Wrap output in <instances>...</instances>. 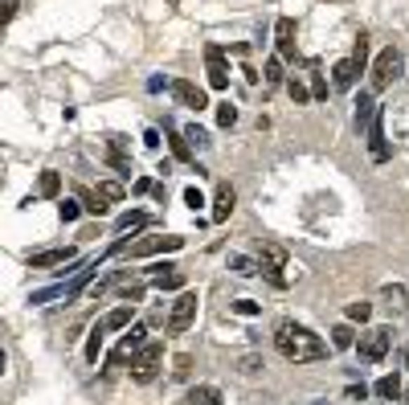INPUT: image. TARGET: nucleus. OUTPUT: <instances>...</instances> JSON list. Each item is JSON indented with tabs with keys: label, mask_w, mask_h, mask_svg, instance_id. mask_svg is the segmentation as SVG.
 <instances>
[{
	"label": "nucleus",
	"mask_w": 409,
	"mask_h": 405,
	"mask_svg": "<svg viewBox=\"0 0 409 405\" xmlns=\"http://www.w3.org/2000/svg\"><path fill=\"white\" fill-rule=\"evenodd\" d=\"M361 74H364V62H356V58H344V62H336V66H332V86H336V91H352Z\"/></svg>",
	"instance_id": "obj_12"
},
{
	"label": "nucleus",
	"mask_w": 409,
	"mask_h": 405,
	"mask_svg": "<svg viewBox=\"0 0 409 405\" xmlns=\"http://www.w3.org/2000/svg\"><path fill=\"white\" fill-rule=\"evenodd\" d=\"M217 123H221V127H234V123H238V107L221 102V107H217Z\"/></svg>",
	"instance_id": "obj_38"
},
{
	"label": "nucleus",
	"mask_w": 409,
	"mask_h": 405,
	"mask_svg": "<svg viewBox=\"0 0 409 405\" xmlns=\"http://www.w3.org/2000/svg\"><path fill=\"white\" fill-rule=\"evenodd\" d=\"M131 307H135V303H123V307L111 311V315L102 319V324H107V332H119V328H127V324H131Z\"/></svg>",
	"instance_id": "obj_21"
},
{
	"label": "nucleus",
	"mask_w": 409,
	"mask_h": 405,
	"mask_svg": "<svg viewBox=\"0 0 409 405\" xmlns=\"http://www.w3.org/2000/svg\"><path fill=\"white\" fill-rule=\"evenodd\" d=\"M144 344H147V332H144V328H131V332L123 336L119 344H115V352L107 357V364H111V369H119L123 360H127V357H135V352H140Z\"/></svg>",
	"instance_id": "obj_8"
},
{
	"label": "nucleus",
	"mask_w": 409,
	"mask_h": 405,
	"mask_svg": "<svg viewBox=\"0 0 409 405\" xmlns=\"http://www.w3.org/2000/svg\"><path fill=\"white\" fill-rule=\"evenodd\" d=\"M205 62H209V86H213V91H225V86H229L225 49H221V46H205Z\"/></svg>",
	"instance_id": "obj_10"
},
{
	"label": "nucleus",
	"mask_w": 409,
	"mask_h": 405,
	"mask_svg": "<svg viewBox=\"0 0 409 405\" xmlns=\"http://www.w3.org/2000/svg\"><path fill=\"white\" fill-rule=\"evenodd\" d=\"M381 299H385V307L393 311V315H401V311H405V286H401V283H389L385 291H381Z\"/></svg>",
	"instance_id": "obj_17"
},
{
	"label": "nucleus",
	"mask_w": 409,
	"mask_h": 405,
	"mask_svg": "<svg viewBox=\"0 0 409 405\" xmlns=\"http://www.w3.org/2000/svg\"><path fill=\"white\" fill-rule=\"evenodd\" d=\"M147 283L156 286V291H180V286H185V270L172 266V263H160V266H152Z\"/></svg>",
	"instance_id": "obj_11"
},
{
	"label": "nucleus",
	"mask_w": 409,
	"mask_h": 405,
	"mask_svg": "<svg viewBox=\"0 0 409 405\" xmlns=\"http://www.w3.org/2000/svg\"><path fill=\"white\" fill-rule=\"evenodd\" d=\"M115 286L123 291V299H127V303H140V299H144V283H135V279H119Z\"/></svg>",
	"instance_id": "obj_27"
},
{
	"label": "nucleus",
	"mask_w": 409,
	"mask_h": 405,
	"mask_svg": "<svg viewBox=\"0 0 409 405\" xmlns=\"http://www.w3.org/2000/svg\"><path fill=\"white\" fill-rule=\"evenodd\" d=\"M229 307L238 311V315H246V319H250V315H258V311H262V307H258V303H254V299H234V303H229Z\"/></svg>",
	"instance_id": "obj_39"
},
{
	"label": "nucleus",
	"mask_w": 409,
	"mask_h": 405,
	"mask_svg": "<svg viewBox=\"0 0 409 405\" xmlns=\"http://www.w3.org/2000/svg\"><path fill=\"white\" fill-rule=\"evenodd\" d=\"M274 46H279V58H295V21L290 17H279L274 21Z\"/></svg>",
	"instance_id": "obj_14"
},
{
	"label": "nucleus",
	"mask_w": 409,
	"mask_h": 405,
	"mask_svg": "<svg viewBox=\"0 0 409 405\" xmlns=\"http://www.w3.org/2000/svg\"><path fill=\"white\" fill-rule=\"evenodd\" d=\"M102 336H107V324H95L90 328V340H86V360L98 364V352H102Z\"/></svg>",
	"instance_id": "obj_22"
},
{
	"label": "nucleus",
	"mask_w": 409,
	"mask_h": 405,
	"mask_svg": "<svg viewBox=\"0 0 409 405\" xmlns=\"http://www.w3.org/2000/svg\"><path fill=\"white\" fill-rule=\"evenodd\" d=\"M176 405H189V397H185V401H176Z\"/></svg>",
	"instance_id": "obj_49"
},
{
	"label": "nucleus",
	"mask_w": 409,
	"mask_h": 405,
	"mask_svg": "<svg viewBox=\"0 0 409 405\" xmlns=\"http://www.w3.org/2000/svg\"><path fill=\"white\" fill-rule=\"evenodd\" d=\"M352 58H356V62H368V41H364V37H356V53H352Z\"/></svg>",
	"instance_id": "obj_44"
},
{
	"label": "nucleus",
	"mask_w": 409,
	"mask_h": 405,
	"mask_svg": "<svg viewBox=\"0 0 409 405\" xmlns=\"http://www.w3.org/2000/svg\"><path fill=\"white\" fill-rule=\"evenodd\" d=\"M172 152H176V160H193V143L185 140V131L172 135Z\"/></svg>",
	"instance_id": "obj_34"
},
{
	"label": "nucleus",
	"mask_w": 409,
	"mask_h": 405,
	"mask_svg": "<svg viewBox=\"0 0 409 405\" xmlns=\"http://www.w3.org/2000/svg\"><path fill=\"white\" fill-rule=\"evenodd\" d=\"M189 405H221V389L217 385H196L189 393Z\"/></svg>",
	"instance_id": "obj_18"
},
{
	"label": "nucleus",
	"mask_w": 409,
	"mask_h": 405,
	"mask_svg": "<svg viewBox=\"0 0 409 405\" xmlns=\"http://www.w3.org/2000/svg\"><path fill=\"white\" fill-rule=\"evenodd\" d=\"M368 315H373V303H348V319H352V324H364V319H368Z\"/></svg>",
	"instance_id": "obj_37"
},
{
	"label": "nucleus",
	"mask_w": 409,
	"mask_h": 405,
	"mask_svg": "<svg viewBox=\"0 0 409 405\" xmlns=\"http://www.w3.org/2000/svg\"><path fill=\"white\" fill-rule=\"evenodd\" d=\"M311 95L315 98H328V82H323L319 74H311Z\"/></svg>",
	"instance_id": "obj_42"
},
{
	"label": "nucleus",
	"mask_w": 409,
	"mask_h": 405,
	"mask_svg": "<svg viewBox=\"0 0 409 405\" xmlns=\"http://www.w3.org/2000/svg\"><path fill=\"white\" fill-rule=\"evenodd\" d=\"M229 270H234V274H241V279H250V274H258L262 266H254L250 258H241V254H229Z\"/></svg>",
	"instance_id": "obj_28"
},
{
	"label": "nucleus",
	"mask_w": 409,
	"mask_h": 405,
	"mask_svg": "<svg viewBox=\"0 0 409 405\" xmlns=\"http://www.w3.org/2000/svg\"><path fill=\"white\" fill-rule=\"evenodd\" d=\"M185 140L193 143V147H205V143H209V131L196 127V123H189V127H185Z\"/></svg>",
	"instance_id": "obj_36"
},
{
	"label": "nucleus",
	"mask_w": 409,
	"mask_h": 405,
	"mask_svg": "<svg viewBox=\"0 0 409 405\" xmlns=\"http://www.w3.org/2000/svg\"><path fill=\"white\" fill-rule=\"evenodd\" d=\"M74 263V246H58V250H41V254H33L29 266L33 270H49V266H70Z\"/></svg>",
	"instance_id": "obj_13"
},
{
	"label": "nucleus",
	"mask_w": 409,
	"mask_h": 405,
	"mask_svg": "<svg viewBox=\"0 0 409 405\" xmlns=\"http://www.w3.org/2000/svg\"><path fill=\"white\" fill-rule=\"evenodd\" d=\"M17 17V0H4V21H13Z\"/></svg>",
	"instance_id": "obj_47"
},
{
	"label": "nucleus",
	"mask_w": 409,
	"mask_h": 405,
	"mask_svg": "<svg viewBox=\"0 0 409 405\" xmlns=\"http://www.w3.org/2000/svg\"><path fill=\"white\" fill-rule=\"evenodd\" d=\"M37 192H41V197H58V192H62V172L46 168V172H41V180H37Z\"/></svg>",
	"instance_id": "obj_20"
},
{
	"label": "nucleus",
	"mask_w": 409,
	"mask_h": 405,
	"mask_svg": "<svg viewBox=\"0 0 409 405\" xmlns=\"http://www.w3.org/2000/svg\"><path fill=\"white\" fill-rule=\"evenodd\" d=\"M262 78L270 82V86H279V82L287 78V74H283V58H270V62H266V74H262Z\"/></svg>",
	"instance_id": "obj_31"
},
{
	"label": "nucleus",
	"mask_w": 409,
	"mask_h": 405,
	"mask_svg": "<svg viewBox=\"0 0 409 405\" xmlns=\"http://www.w3.org/2000/svg\"><path fill=\"white\" fill-rule=\"evenodd\" d=\"M135 192H140V197H144V192H156V185H152L147 176H140V180H135Z\"/></svg>",
	"instance_id": "obj_46"
},
{
	"label": "nucleus",
	"mask_w": 409,
	"mask_h": 405,
	"mask_svg": "<svg viewBox=\"0 0 409 405\" xmlns=\"http://www.w3.org/2000/svg\"><path fill=\"white\" fill-rule=\"evenodd\" d=\"M287 95L295 98V107H303L307 98H315V95H311V86H307V82H303L299 74H295V78H287Z\"/></svg>",
	"instance_id": "obj_23"
},
{
	"label": "nucleus",
	"mask_w": 409,
	"mask_h": 405,
	"mask_svg": "<svg viewBox=\"0 0 409 405\" xmlns=\"http://www.w3.org/2000/svg\"><path fill=\"white\" fill-rule=\"evenodd\" d=\"M196 303H201V299H196V291H185V295H180V299L172 303L168 324H164V328H168L172 336L189 332V328H193V319H196Z\"/></svg>",
	"instance_id": "obj_4"
},
{
	"label": "nucleus",
	"mask_w": 409,
	"mask_h": 405,
	"mask_svg": "<svg viewBox=\"0 0 409 405\" xmlns=\"http://www.w3.org/2000/svg\"><path fill=\"white\" fill-rule=\"evenodd\" d=\"M189 373H193V357H176L172 360V377H176V381H189Z\"/></svg>",
	"instance_id": "obj_35"
},
{
	"label": "nucleus",
	"mask_w": 409,
	"mask_h": 405,
	"mask_svg": "<svg viewBox=\"0 0 409 405\" xmlns=\"http://www.w3.org/2000/svg\"><path fill=\"white\" fill-rule=\"evenodd\" d=\"M185 205H189V209H201V205H205V197H201V189H196V185H189V189H185Z\"/></svg>",
	"instance_id": "obj_40"
},
{
	"label": "nucleus",
	"mask_w": 409,
	"mask_h": 405,
	"mask_svg": "<svg viewBox=\"0 0 409 405\" xmlns=\"http://www.w3.org/2000/svg\"><path fill=\"white\" fill-rule=\"evenodd\" d=\"M168 86H172V98H176L180 107H193V111H205V107H209L205 91H201L196 82H189V78H176V82H168Z\"/></svg>",
	"instance_id": "obj_7"
},
{
	"label": "nucleus",
	"mask_w": 409,
	"mask_h": 405,
	"mask_svg": "<svg viewBox=\"0 0 409 405\" xmlns=\"http://www.w3.org/2000/svg\"><path fill=\"white\" fill-rule=\"evenodd\" d=\"M140 225H147V213H144V209H131V213L119 217V225H115V230L127 234V230H140Z\"/></svg>",
	"instance_id": "obj_26"
},
{
	"label": "nucleus",
	"mask_w": 409,
	"mask_h": 405,
	"mask_svg": "<svg viewBox=\"0 0 409 405\" xmlns=\"http://www.w3.org/2000/svg\"><path fill=\"white\" fill-rule=\"evenodd\" d=\"M70 299V286H46V291H33V303H49V299Z\"/></svg>",
	"instance_id": "obj_30"
},
{
	"label": "nucleus",
	"mask_w": 409,
	"mask_h": 405,
	"mask_svg": "<svg viewBox=\"0 0 409 405\" xmlns=\"http://www.w3.org/2000/svg\"><path fill=\"white\" fill-rule=\"evenodd\" d=\"M258 369H262V357H254V352H250V357H241V373H246V377H250V373H258Z\"/></svg>",
	"instance_id": "obj_41"
},
{
	"label": "nucleus",
	"mask_w": 409,
	"mask_h": 405,
	"mask_svg": "<svg viewBox=\"0 0 409 405\" xmlns=\"http://www.w3.org/2000/svg\"><path fill=\"white\" fill-rule=\"evenodd\" d=\"M234 201H238V192L229 189V185H221L213 197V221H225V217L234 213Z\"/></svg>",
	"instance_id": "obj_16"
},
{
	"label": "nucleus",
	"mask_w": 409,
	"mask_h": 405,
	"mask_svg": "<svg viewBox=\"0 0 409 405\" xmlns=\"http://www.w3.org/2000/svg\"><path fill=\"white\" fill-rule=\"evenodd\" d=\"M352 344H356V332L348 324H340L336 332H332V348H352Z\"/></svg>",
	"instance_id": "obj_29"
},
{
	"label": "nucleus",
	"mask_w": 409,
	"mask_h": 405,
	"mask_svg": "<svg viewBox=\"0 0 409 405\" xmlns=\"http://www.w3.org/2000/svg\"><path fill=\"white\" fill-rule=\"evenodd\" d=\"M368 156L377 160V164H385L389 160V140H385V111H377L373 123H368Z\"/></svg>",
	"instance_id": "obj_9"
},
{
	"label": "nucleus",
	"mask_w": 409,
	"mask_h": 405,
	"mask_svg": "<svg viewBox=\"0 0 409 405\" xmlns=\"http://www.w3.org/2000/svg\"><path fill=\"white\" fill-rule=\"evenodd\" d=\"M160 369H164V344L147 340L144 348L131 357V377H135L140 385H147V381H156V377H160Z\"/></svg>",
	"instance_id": "obj_2"
},
{
	"label": "nucleus",
	"mask_w": 409,
	"mask_h": 405,
	"mask_svg": "<svg viewBox=\"0 0 409 405\" xmlns=\"http://www.w3.org/2000/svg\"><path fill=\"white\" fill-rule=\"evenodd\" d=\"M185 238H176V234H147V238L131 241L127 246V254L131 258H147V254H168V250H180Z\"/></svg>",
	"instance_id": "obj_5"
},
{
	"label": "nucleus",
	"mask_w": 409,
	"mask_h": 405,
	"mask_svg": "<svg viewBox=\"0 0 409 405\" xmlns=\"http://www.w3.org/2000/svg\"><path fill=\"white\" fill-rule=\"evenodd\" d=\"M95 192L107 201V205H119V201H123V185H119V180H98Z\"/></svg>",
	"instance_id": "obj_24"
},
{
	"label": "nucleus",
	"mask_w": 409,
	"mask_h": 405,
	"mask_svg": "<svg viewBox=\"0 0 409 405\" xmlns=\"http://www.w3.org/2000/svg\"><path fill=\"white\" fill-rule=\"evenodd\" d=\"M144 143H147V147H160V131H156V127H147V131H144Z\"/></svg>",
	"instance_id": "obj_45"
},
{
	"label": "nucleus",
	"mask_w": 409,
	"mask_h": 405,
	"mask_svg": "<svg viewBox=\"0 0 409 405\" xmlns=\"http://www.w3.org/2000/svg\"><path fill=\"white\" fill-rule=\"evenodd\" d=\"M405 369H409V344H405Z\"/></svg>",
	"instance_id": "obj_48"
},
{
	"label": "nucleus",
	"mask_w": 409,
	"mask_h": 405,
	"mask_svg": "<svg viewBox=\"0 0 409 405\" xmlns=\"http://www.w3.org/2000/svg\"><path fill=\"white\" fill-rule=\"evenodd\" d=\"M364 397H368L364 385H348V401H364Z\"/></svg>",
	"instance_id": "obj_43"
},
{
	"label": "nucleus",
	"mask_w": 409,
	"mask_h": 405,
	"mask_svg": "<svg viewBox=\"0 0 409 405\" xmlns=\"http://www.w3.org/2000/svg\"><path fill=\"white\" fill-rule=\"evenodd\" d=\"M377 111H381V107H373V98H368V95H361V98H356V127H368Z\"/></svg>",
	"instance_id": "obj_25"
},
{
	"label": "nucleus",
	"mask_w": 409,
	"mask_h": 405,
	"mask_svg": "<svg viewBox=\"0 0 409 405\" xmlns=\"http://www.w3.org/2000/svg\"><path fill=\"white\" fill-rule=\"evenodd\" d=\"M258 266H287V250L279 241H258Z\"/></svg>",
	"instance_id": "obj_15"
},
{
	"label": "nucleus",
	"mask_w": 409,
	"mask_h": 405,
	"mask_svg": "<svg viewBox=\"0 0 409 405\" xmlns=\"http://www.w3.org/2000/svg\"><path fill=\"white\" fill-rule=\"evenodd\" d=\"M82 205H86V213H95V217L107 213V201H102L98 192H82Z\"/></svg>",
	"instance_id": "obj_32"
},
{
	"label": "nucleus",
	"mask_w": 409,
	"mask_h": 405,
	"mask_svg": "<svg viewBox=\"0 0 409 405\" xmlns=\"http://www.w3.org/2000/svg\"><path fill=\"white\" fill-rule=\"evenodd\" d=\"M274 348H279V357L290 360V364H307V360H323L328 357V344H323L315 332L299 328V324H279V332H274Z\"/></svg>",
	"instance_id": "obj_1"
},
{
	"label": "nucleus",
	"mask_w": 409,
	"mask_h": 405,
	"mask_svg": "<svg viewBox=\"0 0 409 405\" xmlns=\"http://www.w3.org/2000/svg\"><path fill=\"white\" fill-rule=\"evenodd\" d=\"M377 397H381V401H397V397H401V377H397V373L381 377V381H377Z\"/></svg>",
	"instance_id": "obj_19"
},
{
	"label": "nucleus",
	"mask_w": 409,
	"mask_h": 405,
	"mask_svg": "<svg viewBox=\"0 0 409 405\" xmlns=\"http://www.w3.org/2000/svg\"><path fill=\"white\" fill-rule=\"evenodd\" d=\"M389 340H393V332H389V328H368V332L361 336V344H356V352H361V360H368V364L385 360V352H389Z\"/></svg>",
	"instance_id": "obj_6"
},
{
	"label": "nucleus",
	"mask_w": 409,
	"mask_h": 405,
	"mask_svg": "<svg viewBox=\"0 0 409 405\" xmlns=\"http://www.w3.org/2000/svg\"><path fill=\"white\" fill-rule=\"evenodd\" d=\"M82 209H86V205H78V201H70V197H66V201L58 205V213H62V221H78V217H82Z\"/></svg>",
	"instance_id": "obj_33"
},
{
	"label": "nucleus",
	"mask_w": 409,
	"mask_h": 405,
	"mask_svg": "<svg viewBox=\"0 0 409 405\" xmlns=\"http://www.w3.org/2000/svg\"><path fill=\"white\" fill-rule=\"evenodd\" d=\"M397 74H401V49L385 46L377 58H373V78H368V82H373V91H385Z\"/></svg>",
	"instance_id": "obj_3"
}]
</instances>
